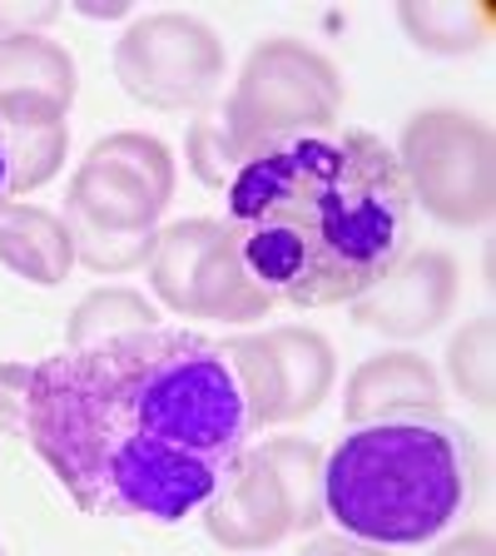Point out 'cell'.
I'll list each match as a JSON object with an SVG mask.
<instances>
[{"label": "cell", "mask_w": 496, "mask_h": 556, "mask_svg": "<svg viewBox=\"0 0 496 556\" xmlns=\"http://www.w3.org/2000/svg\"><path fill=\"white\" fill-rule=\"evenodd\" d=\"M21 438L80 511L174 527L233 482L254 417L224 343L154 324L35 363Z\"/></svg>", "instance_id": "obj_1"}, {"label": "cell", "mask_w": 496, "mask_h": 556, "mask_svg": "<svg viewBox=\"0 0 496 556\" xmlns=\"http://www.w3.org/2000/svg\"><path fill=\"white\" fill-rule=\"evenodd\" d=\"M224 233L274 303L338 308L412 254V194L368 129H313L243 154Z\"/></svg>", "instance_id": "obj_2"}, {"label": "cell", "mask_w": 496, "mask_h": 556, "mask_svg": "<svg viewBox=\"0 0 496 556\" xmlns=\"http://www.w3.org/2000/svg\"><path fill=\"white\" fill-rule=\"evenodd\" d=\"M323 511L372 546H422L472 507L476 442L442 413L353 428L323 463Z\"/></svg>", "instance_id": "obj_3"}, {"label": "cell", "mask_w": 496, "mask_h": 556, "mask_svg": "<svg viewBox=\"0 0 496 556\" xmlns=\"http://www.w3.org/2000/svg\"><path fill=\"white\" fill-rule=\"evenodd\" d=\"M338 110H343V85L318 50L298 40H264L243 60L239 85L224 100L219 119L229 129L233 154L243 160L274 139L333 129Z\"/></svg>", "instance_id": "obj_4"}, {"label": "cell", "mask_w": 496, "mask_h": 556, "mask_svg": "<svg viewBox=\"0 0 496 556\" xmlns=\"http://www.w3.org/2000/svg\"><path fill=\"white\" fill-rule=\"evenodd\" d=\"M397 169L412 199L442 224H482L492 214V135L457 110H422L403 129Z\"/></svg>", "instance_id": "obj_5"}, {"label": "cell", "mask_w": 496, "mask_h": 556, "mask_svg": "<svg viewBox=\"0 0 496 556\" xmlns=\"http://www.w3.org/2000/svg\"><path fill=\"white\" fill-rule=\"evenodd\" d=\"M150 283L174 313L214 324H254L274 308V299L239 264L224 224L208 219H185L154 233Z\"/></svg>", "instance_id": "obj_6"}, {"label": "cell", "mask_w": 496, "mask_h": 556, "mask_svg": "<svg viewBox=\"0 0 496 556\" xmlns=\"http://www.w3.org/2000/svg\"><path fill=\"white\" fill-rule=\"evenodd\" d=\"M115 75L129 100L150 110H194L208 104L224 80L219 35L194 15H150L125 30L115 46Z\"/></svg>", "instance_id": "obj_7"}, {"label": "cell", "mask_w": 496, "mask_h": 556, "mask_svg": "<svg viewBox=\"0 0 496 556\" xmlns=\"http://www.w3.org/2000/svg\"><path fill=\"white\" fill-rule=\"evenodd\" d=\"M174 194L169 150L150 135L119 129L94 139L85 164L69 179V214L104 233H154L160 208Z\"/></svg>", "instance_id": "obj_8"}, {"label": "cell", "mask_w": 496, "mask_h": 556, "mask_svg": "<svg viewBox=\"0 0 496 556\" xmlns=\"http://www.w3.org/2000/svg\"><path fill=\"white\" fill-rule=\"evenodd\" d=\"M249 397L254 428L308 417L333 388V348L313 328H268L224 343Z\"/></svg>", "instance_id": "obj_9"}, {"label": "cell", "mask_w": 496, "mask_h": 556, "mask_svg": "<svg viewBox=\"0 0 496 556\" xmlns=\"http://www.w3.org/2000/svg\"><path fill=\"white\" fill-rule=\"evenodd\" d=\"M452 299H457V264L447 254H437V249H417V254H407L393 274L382 283H372L347 308L372 333L417 338V333H432L447 318Z\"/></svg>", "instance_id": "obj_10"}, {"label": "cell", "mask_w": 496, "mask_h": 556, "mask_svg": "<svg viewBox=\"0 0 496 556\" xmlns=\"http://www.w3.org/2000/svg\"><path fill=\"white\" fill-rule=\"evenodd\" d=\"M204 521H208V536L219 546H229V552H258V546H274L283 532H293L289 492H283L274 467H268L264 447L243 452L233 482L204 507Z\"/></svg>", "instance_id": "obj_11"}, {"label": "cell", "mask_w": 496, "mask_h": 556, "mask_svg": "<svg viewBox=\"0 0 496 556\" xmlns=\"http://www.w3.org/2000/svg\"><path fill=\"white\" fill-rule=\"evenodd\" d=\"M347 422H382V417L437 413V372L417 353H378L347 378Z\"/></svg>", "instance_id": "obj_12"}, {"label": "cell", "mask_w": 496, "mask_h": 556, "mask_svg": "<svg viewBox=\"0 0 496 556\" xmlns=\"http://www.w3.org/2000/svg\"><path fill=\"white\" fill-rule=\"evenodd\" d=\"M0 264H11L15 274L40 283V289L65 283L69 264H75L65 219H55L40 204H5L0 208Z\"/></svg>", "instance_id": "obj_13"}, {"label": "cell", "mask_w": 496, "mask_h": 556, "mask_svg": "<svg viewBox=\"0 0 496 556\" xmlns=\"http://www.w3.org/2000/svg\"><path fill=\"white\" fill-rule=\"evenodd\" d=\"M0 115L11 129V154H15V194L50 185L65 164V110L35 94H0Z\"/></svg>", "instance_id": "obj_14"}, {"label": "cell", "mask_w": 496, "mask_h": 556, "mask_svg": "<svg viewBox=\"0 0 496 556\" xmlns=\"http://www.w3.org/2000/svg\"><path fill=\"white\" fill-rule=\"evenodd\" d=\"M0 94H35V100L69 110L75 60L46 35H11V40H0Z\"/></svg>", "instance_id": "obj_15"}, {"label": "cell", "mask_w": 496, "mask_h": 556, "mask_svg": "<svg viewBox=\"0 0 496 556\" xmlns=\"http://www.w3.org/2000/svg\"><path fill=\"white\" fill-rule=\"evenodd\" d=\"M154 324H160V313L150 308V299H139L135 289H94L80 308L69 313L65 343L90 348V343H104V338L139 333V328H154Z\"/></svg>", "instance_id": "obj_16"}, {"label": "cell", "mask_w": 496, "mask_h": 556, "mask_svg": "<svg viewBox=\"0 0 496 556\" xmlns=\"http://www.w3.org/2000/svg\"><path fill=\"white\" fill-rule=\"evenodd\" d=\"M403 30L422 50L462 55V50H476V40H486L492 11H482V5L476 11H467V5H403Z\"/></svg>", "instance_id": "obj_17"}, {"label": "cell", "mask_w": 496, "mask_h": 556, "mask_svg": "<svg viewBox=\"0 0 496 556\" xmlns=\"http://www.w3.org/2000/svg\"><path fill=\"white\" fill-rule=\"evenodd\" d=\"M268 467L278 472L283 492H289L293 507V527H318V511H323V477H318V447L303 438H278L264 447Z\"/></svg>", "instance_id": "obj_18"}, {"label": "cell", "mask_w": 496, "mask_h": 556, "mask_svg": "<svg viewBox=\"0 0 496 556\" xmlns=\"http://www.w3.org/2000/svg\"><path fill=\"white\" fill-rule=\"evenodd\" d=\"M69 243H75V264L94 268V274H125L135 264H150L154 233H104L94 224H85L80 214H65Z\"/></svg>", "instance_id": "obj_19"}, {"label": "cell", "mask_w": 496, "mask_h": 556, "mask_svg": "<svg viewBox=\"0 0 496 556\" xmlns=\"http://www.w3.org/2000/svg\"><path fill=\"white\" fill-rule=\"evenodd\" d=\"M447 363H452V382L467 393V403L492 407V324L486 318L467 324L452 338Z\"/></svg>", "instance_id": "obj_20"}, {"label": "cell", "mask_w": 496, "mask_h": 556, "mask_svg": "<svg viewBox=\"0 0 496 556\" xmlns=\"http://www.w3.org/2000/svg\"><path fill=\"white\" fill-rule=\"evenodd\" d=\"M185 154H189V169L199 174V185L208 189H224L233 179V169H239V154H233L229 129H224L219 115H204L199 125H189Z\"/></svg>", "instance_id": "obj_21"}, {"label": "cell", "mask_w": 496, "mask_h": 556, "mask_svg": "<svg viewBox=\"0 0 496 556\" xmlns=\"http://www.w3.org/2000/svg\"><path fill=\"white\" fill-rule=\"evenodd\" d=\"M25 388H30V363H0V432L21 438L25 428Z\"/></svg>", "instance_id": "obj_22"}, {"label": "cell", "mask_w": 496, "mask_h": 556, "mask_svg": "<svg viewBox=\"0 0 496 556\" xmlns=\"http://www.w3.org/2000/svg\"><path fill=\"white\" fill-rule=\"evenodd\" d=\"M55 21H60L55 5H0V40H11V35H40Z\"/></svg>", "instance_id": "obj_23"}, {"label": "cell", "mask_w": 496, "mask_h": 556, "mask_svg": "<svg viewBox=\"0 0 496 556\" xmlns=\"http://www.w3.org/2000/svg\"><path fill=\"white\" fill-rule=\"evenodd\" d=\"M15 199V154H11V129H5V115H0V208Z\"/></svg>", "instance_id": "obj_24"}, {"label": "cell", "mask_w": 496, "mask_h": 556, "mask_svg": "<svg viewBox=\"0 0 496 556\" xmlns=\"http://www.w3.org/2000/svg\"><path fill=\"white\" fill-rule=\"evenodd\" d=\"M298 556H382V552H368V546H353V542H338V536H318V542H308Z\"/></svg>", "instance_id": "obj_25"}, {"label": "cell", "mask_w": 496, "mask_h": 556, "mask_svg": "<svg viewBox=\"0 0 496 556\" xmlns=\"http://www.w3.org/2000/svg\"><path fill=\"white\" fill-rule=\"evenodd\" d=\"M437 556H492V536L486 532H467L457 536V542H447Z\"/></svg>", "instance_id": "obj_26"}, {"label": "cell", "mask_w": 496, "mask_h": 556, "mask_svg": "<svg viewBox=\"0 0 496 556\" xmlns=\"http://www.w3.org/2000/svg\"><path fill=\"white\" fill-rule=\"evenodd\" d=\"M80 15H90V21H119V15H129V5H119V0H110V5H75Z\"/></svg>", "instance_id": "obj_27"}, {"label": "cell", "mask_w": 496, "mask_h": 556, "mask_svg": "<svg viewBox=\"0 0 496 556\" xmlns=\"http://www.w3.org/2000/svg\"><path fill=\"white\" fill-rule=\"evenodd\" d=\"M0 556H5V552H0Z\"/></svg>", "instance_id": "obj_28"}]
</instances>
